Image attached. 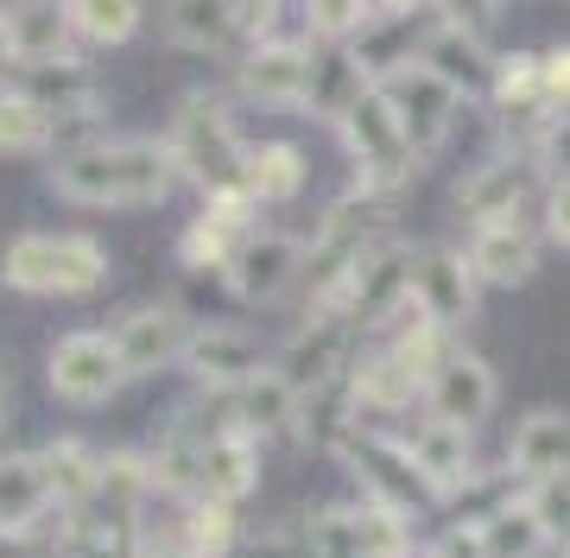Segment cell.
Here are the masks:
<instances>
[{"label": "cell", "instance_id": "6da1fadb", "mask_svg": "<svg viewBox=\"0 0 570 558\" xmlns=\"http://www.w3.org/2000/svg\"><path fill=\"white\" fill-rule=\"evenodd\" d=\"M178 178L184 172L171 146L146 134H102L89 146L51 153V172H45V185L77 209H153L178 190Z\"/></svg>", "mask_w": 570, "mask_h": 558}, {"label": "cell", "instance_id": "7a4b0ae2", "mask_svg": "<svg viewBox=\"0 0 570 558\" xmlns=\"http://www.w3.org/2000/svg\"><path fill=\"white\" fill-rule=\"evenodd\" d=\"M0 286L20 298H96L108 286V248L96 235L26 228L0 248Z\"/></svg>", "mask_w": 570, "mask_h": 558}, {"label": "cell", "instance_id": "3957f363", "mask_svg": "<svg viewBox=\"0 0 570 558\" xmlns=\"http://www.w3.org/2000/svg\"><path fill=\"white\" fill-rule=\"evenodd\" d=\"M165 146H171V159L190 185L204 190H228V185H247V146L235 134V115H228L223 96H209V89H190L165 127Z\"/></svg>", "mask_w": 570, "mask_h": 558}, {"label": "cell", "instance_id": "277c9868", "mask_svg": "<svg viewBox=\"0 0 570 558\" xmlns=\"http://www.w3.org/2000/svg\"><path fill=\"white\" fill-rule=\"evenodd\" d=\"M336 457L355 470L362 501H381V508H393V515H406L412 527L425 520V508H438V496L425 489V476H419V463H412V451H406V438L387 432V425H367L362 419Z\"/></svg>", "mask_w": 570, "mask_h": 558}, {"label": "cell", "instance_id": "5b68a950", "mask_svg": "<svg viewBox=\"0 0 570 558\" xmlns=\"http://www.w3.org/2000/svg\"><path fill=\"white\" fill-rule=\"evenodd\" d=\"M336 134H343L348 159H355V185L374 190V197H393L419 172V159H412V146H406V134H400V121H393V108L381 89H367L362 102L343 115Z\"/></svg>", "mask_w": 570, "mask_h": 558}, {"label": "cell", "instance_id": "8992f818", "mask_svg": "<svg viewBox=\"0 0 570 558\" xmlns=\"http://www.w3.org/2000/svg\"><path fill=\"white\" fill-rule=\"evenodd\" d=\"M317 84V51L305 39H254L235 58V96L273 115H305Z\"/></svg>", "mask_w": 570, "mask_h": 558}, {"label": "cell", "instance_id": "52a82bcc", "mask_svg": "<svg viewBox=\"0 0 570 558\" xmlns=\"http://www.w3.org/2000/svg\"><path fill=\"white\" fill-rule=\"evenodd\" d=\"M45 388L58 393L63 407H102L127 388V362L115 350L108 331H70L51 343L45 355Z\"/></svg>", "mask_w": 570, "mask_h": 558}, {"label": "cell", "instance_id": "ba28073f", "mask_svg": "<svg viewBox=\"0 0 570 558\" xmlns=\"http://www.w3.org/2000/svg\"><path fill=\"white\" fill-rule=\"evenodd\" d=\"M381 96H387L393 121H400V134H406L412 159L431 166V159L444 153V140L456 134V108H463V96H456L438 70H425V63H412V70H400L393 84H381Z\"/></svg>", "mask_w": 570, "mask_h": 558}, {"label": "cell", "instance_id": "9c48e42d", "mask_svg": "<svg viewBox=\"0 0 570 558\" xmlns=\"http://www.w3.org/2000/svg\"><path fill=\"white\" fill-rule=\"evenodd\" d=\"M108 336H115V350H121L127 374H159V369H184L197 324H190V317H184L171 298H153V305L121 311Z\"/></svg>", "mask_w": 570, "mask_h": 558}, {"label": "cell", "instance_id": "30bf717a", "mask_svg": "<svg viewBox=\"0 0 570 558\" xmlns=\"http://www.w3.org/2000/svg\"><path fill=\"white\" fill-rule=\"evenodd\" d=\"M261 369H273V362H266L261 336L242 324H197L190 355H184V374L197 381V393H242Z\"/></svg>", "mask_w": 570, "mask_h": 558}, {"label": "cell", "instance_id": "8fae6325", "mask_svg": "<svg viewBox=\"0 0 570 558\" xmlns=\"http://www.w3.org/2000/svg\"><path fill=\"white\" fill-rule=\"evenodd\" d=\"M406 438L412 463H419V476H425V489L438 496V508H450V501H463L475 482H482V470H475V444H469L463 425H444V419H419Z\"/></svg>", "mask_w": 570, "mask_h": 558}, {"label": "cell", "instance_id": "7c38bea8", "mask_svg": "<svg viewBox=\"0 0 570 558\" xmlns=\"http://www.w3.org/2000/svg\"><path fill=\"white\" fill-rule=\"evenodd\" d=\"M546 178V166H539V153H494V159H482V166L469 172L463 185H456V209H463V223H494V216H513V209H527L532 185Z\"/></svg>", "mask_w": 570, "mask_h": 558}, {"label": "cell", "instance_id": "4fadbf2b", "mask_svg": "<svg viewBox=\"0 0 570 558\" xmlns=\"http://www.w3.org/2000/svg\"><path fill=\"white\" fill-rule=\"evenodd\" d=\"M298 273H305V242H292L279 228H254L242 248H235L223 280L242 305H273V298H285V286Z\"/></svg>", "mask_w": 570, "mask_h": 558}, {"label": "cell", "instance_id": "5bb4252c", "mask_svg": "<svg viewBox=\"0 0 570 558\" xmlns=\"http://www.w3.org/2000/svg\"><path fill=\"white\" fill-rule=\"evenodd\" d=\"M494 400H501V381H494L489 362L475 350H450L444 362H438V374H431V388H425V413L444 419V425L475 432V425L494 413Z\"/></svg>", "mask_w": 570, "mask_h": 558}, {"label": "cell", "instance_id": "9a60e30c", "mask_svg": "<svg viewBox=\"0 0 570 558\" xmlns=\"http://www.w3.org/2000/svg\"><path fill=\"white\" fill-rule=\"evenodd\" d=\"M475 292H482V280H475V267H469V248H419V261H412V298L425 305L431 324H444V331H456V324H469L475 317Z\"/></svg>", "mask_w": 570, "mask_h": 558}, {"label": "cell", "instance_id": "2e32d148", "mask_svg": "<svg viewBox=\"0 0 570 558\" xmlns=\"http://www.w3.org/2000/svg\"><path fill=\"white\" fill-rule=\"evenodd\" d=\"M469 267L482 286H527L539 273V235H532L527 209L469 228Z\"/></svg>", "mask_w": 570, "mask_h": 558}, {"label": "cell", "instance_id": "e0dca14e", "mask_svg": "<svg viewBox=\"0 0 570 558\" xmlns=\"http://www.w3.org/2000/svg\"><path fill=\"white\" fill-rule=\"evenodd\" d=\"M63 508L45 489L39 451H0V539H39Z\"/></svg>", "mask_w": 570, "mask_h": 558}, {"label": "cell", "instance_id": "ac0fdd59", "mask_svg": "<svg viewBox=\"0 0 570 558\" xmlns=\"http://www.w3.org/2000/svg\"><path fill=\"white\" fill-rule=\"evenodd\" d=\"M508 470L520 476V489L532 482H551V476H570V413H527L508 438Z\"/></svg>", "mask_w": 570, "mask_h": 558}, {"label": "cell", "instance_id": "d6986e66", "mask_svg": "<svg viewBox=\"0 0 570 558\" xmlns=\"http://www.w3.org/2000/svg\"><path fill=\"white\" fill-rule=\"evenodd\" d=\"M469 527H475L482 558H539V552H551V546H558V539H551V527H546V515L532 508L527 489H520L513 501H501L494 515L469 520Z\"/></svg>", "mask_w": 570, "mask_h": 558}, {"label": "cell", "instance_id": "ffe728a7", "mask_svg": "<svg viewBox=\"0 0 570 558\" xmlns=\"http://www.w3.org/2000/svg\"><path fill=\"white\" fill-rule=\"evenodd\" d=\"M254 489H261V438L247 432V425L209 438V444H204V496L242 508Z\"/></svg>", "mask_w": 570, "mask_h": 558}, {"label": "cell", "instance_id": "44dd1931", "mask_svg": "<svg viewBox=\"0 0 570 558\" xmlns=\"http://www.w3.org/2000/svg\"><path fill=\"white\" fill-rule=\"evenodd\" d=\"M39 463H45V489H51V501H58L63 515H82L96 501V489H102V451L82 444V438L39 444Z\"/></svg>", "mask_w": 570, "mask_h": 558}, {"label": "cell", "instance_id": "7402d4cb", "mask_svg": "<svg viewBox=\"0 0 570 558\" xmlns=\"http://www.w3.org/2000/svg\"><path fill=\"white\" fill-rule=\"evenodd\" d=\"M159 26L178 51H235L242 20L228 0H159Z\"/></svg>", "mask_w": 570, "mask_h": 558}, {"label": "cell", "instance_id": "603a6c76", "mask_svg": "<svg viewBox=\"0 0 570 558\" xmlns=\"http://www.w3.org/2000/svg\"><path fill=\"white\" fill-rule=\"evenodd\" d=\"M13 20V39H20V58L26 63H45V58H77V26H70V7L63 0H13L7 7Z\"/></svg>", "mask_w": 570, "mask_h": 558}, {"label": "cell", "instance_id": "cb8c5ba5", "mask_svg": "<svg viewBox=\"0 0 570 558\" xmlns=\"http://www.w3.org/2000/svg\"><path fill=\"white\" fill-rule=\"evenodd\" d=\"M425 70H438L456 96H489L494 89V58L482 39H469V32H456V26H438L425 45Z\"/></svg>", "mask_w": 570, "mask_h": 558}, {"label": "cell", "instance_id": "d4e9b609", "mask_svg": "<svg viewBox=\"0 0 570 558\" xmlns=\"http://www.w3.org/2000/svg\"><path fill=\"white\" fill-rule=\"evenodd\" d=\"M235 413H242V425L266 444V438H279V432L298 425V388H292L285 369L273 362V369H261L242 393H235Z\"/></svg>", "mask_w": 570, "mask_h": 558}, {"label": "cell", "instance_id": "484cf974", "mask_svg": "<svg viewBox=\"0 0 570 558\" xmlns=\"http://www.w3.org/2000/svg\"><path fill=\"white\" fill-rule=\"evenodd\" d=\"M311 178V159L298 153L292 140H261L247 146V190H254V204H298V190Z\"/></svg>", "mask_w": 570, "mask_h": 558}, {"label": "cell", "instance_id": "4316f807", "mask_svg": "<svg viewBox=\"0 0 570 558\" xmlns=\"http://www.w3.org/2000/svg\"><path fill=\"white\" fill-rule=\"evenodd\" d=\"M367 89H374V84L362 77L355 51H348V45H330V51H317V84H311V108H305V115L343 127V115L362 102Z\"/></svg>", "mask_w": 570, "mask_h": 558}, {"label": "cell", "instance_id": "83f0119b", "mask_svg": "<svg viewBox=\"0 0 570 558\" xmlns=\"http://www.w3.org/2000/svg\"><path fill=\"white\" fill-rule=\"evenodd\" d=\"M298 558H362V501H324L298 520Z\"/></svg>", "mask_w": 570, "mask_h": 558}, {"label": "cell", "instance_id": "f1b7e54d", "mask_svg": "<svg viewBox=\"0 0 570 558\" xmlns=\"http://www.w3.org/2000/svg\"><path fill=\"white\" fill-rule=\"evenodd\" d=\"M171 520H178L184 558H235L242 552V533H235V508H228V501H209V496L178 501Z\"/></svg>", "mask_w": 570, "mask_h": 558}, {"label": "cell", "instance_id": "f546056e", "mask_svg": "<svg viewBox=\"0 0 570 558\" xmlns=\"http://www.w3.org/2000/svg\"><path fill=\"white\" fill-rule=\"evenodd\" d=\"M32 153H58V121L26 89H0V159H32Z\"/></svg>", "mask_w": 570, "mask_h": 558}, {"label": "cell", "instance_id": "4dcf8cb0", "mask_svg": "<svg viewBox=\"0 0 570 558\" xmlns=\"http://www.w3.org/2000/svg\"><path fill=\"white\" fill-rule=\"evenodd\" d=\"M82 45H127L140 32V0H63Z\"/></svg>", "mask_w": 570, "mask_h": 558}, {"label": "cell", "instance_id": "1f68e13d", "mask_svg": "<svg viewBox=\"0 0 570 558\" xmlns=\"http://www.w3.org/2000/svg\"><path fill=\"white\" fill-rule=\"evenodd\" d=\"M374 20H381L374 0H305V32L324 45H355Z\"/></svg>", "mask_w": 570, "mask_h": 558}, {"label": "cell", "instance_id": "d6a6232c", "mask_svg": "<svg viewBox=\"0 0 570 558\" xmlns=\"http://www.w3.org/2000/svg\"><path fill=\"white\" fill-rule=\"evenodd\" d=\"M362 558H412V520L381 501H362Z\"/></svg>", "mask_w": 570, "mask_h": 558}, {"label": "cell", "instance_id": "836d02e7", "mask_svg": "<svg viewBox=\"0 0 570 558\" xmlns=\"http://www.w3.org/2000/svg\"><path fill=\"white\" fill-rule=\"evenodd\" d=\"M438 7V20L456 26V32H469V39H482L489 45L494 20H501V0H431Z\"/></svg>", "mask_w": 570, "mask_h": 558}, {"label": "cell", "instance_id": "e575fe53", "mask_svg": "<svg viewBox=\"0 0 570 558\" xmlns=\"http://www.w3.org/2000/svg\"><path fill=\"white\" fill-rule=\"evenodd\" d=\"M539 96H546L551 115H570V45L539 51Z\"/></svg>", "mask_w": 570, "mask_h": 558}, {"label": "cell", "instance_id": "d590c367", "mask_svg": "<svg viewBox=\"0 0 570 558\" xmlns=\"http://www.w3.org/2000/svg\"><path fill=\"white\" fill-rule=\"evenodd\" d=\"M235 7V20H242V39H273V20H279V7L285 0H228Z\"/></svg>", "mask_w": 570, "mask_h": 558}, {"label": "cell", "instance_id": "8d00e7d4", "mask_svg": "<svg viewBox=\"0 0 570 558\" xmlns=\"http://www.w3.org/2000/svg\"><path fill=\"white\" fill-rule=\"evenodd\" d=\"M539 166L551 172V185H558V178H570V115H558V121H551L546 146H539Z\"/></svg>", "mask_w": 570, "mask_h": 558}, {"label": "cell", "instance_id": "74e56055", "mask_svg": "<svg viewBox=\"0 0 570 558\" xmlns=\"http://www.w3.org/2000/svg\"><path fill=\"white\" fill-rule=\"evenodd\" d=\"M546 228H551V242H558V248H570V178H558V185H551Z\"/></svg>", "mask_w": 570, "mask_h": 558}, {"label": "cell", "instance_id": "f35d334b", "mask_svg": "<svg viewBox=\"0 0 570 558\" xmlns=\"http://www.w3.org/2000/svg\"><path fill=\"white\" fill-rule=\"evenodd\" d=\"M235 558H298V539L285 533V527H266L261 539H242V552Z\"/></svg>", "mask_w": 570, "mask_h": 558}, {"label": "cell", "instance_id": "ab89813d", "mask_svg": "<svg viewBox=\"0 0 570 558\" xmlns=\"http://www.w3.org/2000/svg\"><path fill=\"white\" fill-rule=\"evenodd\" d=\"M20 39H13V20H7V7H0V89L20 84Z\"/></svg>", "mask_w": 570, "mask_h": 558}, {"label": "cell", "instance_id": "60d3db41", "mask_svg": "<svg viewBox=\"0 0 570 558\" xmlns=\"http://www.w3.org/2000/svg\"><path fill=\"white\" fill-rule=\"evenodd\" d=\"M374 7H381V13H425L431 0H374Z\"/></svg>", "mask_w": 570, "mask_h": 558}, {"label": "cell", "instance_id": "b9f144b4", "mask_svg": "<svg viewBox=\"0 0 570 558\" xmlns=\"http://www.w3.org/2000/svg\"><path fill=\"white\" fill-rule=\"evenodd\" d=\"M0 432H7V374H0Z\"/></svg>", "mask_w": 570, "mask_h": 558}, {"label": "cell", "instance_id": "7bdbcfd3", "mask_svg": "<svg viewBox=\"0 0 570 558\" xmlns=\"http://www.w3.org/2000/svg\"><path fill=\"white\" fill-rule=\"evenodd\" d=\"M558 552H564V558H570V527H564V533H558Z\"/></svg>", "mask_w": 570, "mask_h": 558}, {"label": "cell", "instance_id": "ee69618b", "mask_svg": "<svg viewBox=\"0 0 570 558\" xmlns=\"http://www.w3.org/2000/svg\"><path fill=\"white\" fill-rule=\"evenodd\" d=\"M45 558H63V552H45Z\"/></svg>", "mask_w": 570, "mask_h": 558}, {"label": "cell", "instance_id": "f6af8a7d", "mask_svg": "<svg viewBox=\"0 0 570 558\" xmlns=\"http://www.w3.org/2000/svg\"><path fill=\"white\" fill-rule=\"evenodd\" d=\"M419 558H431V552H419Z\"/></svg>", "mask_w": 570, "mask_h": 558}]
</instances>
